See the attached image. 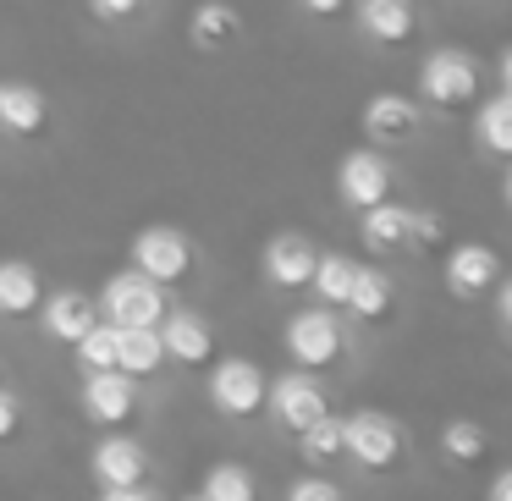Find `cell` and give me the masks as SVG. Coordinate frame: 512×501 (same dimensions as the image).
I'll list each match as a JSON object with an SVG mask.
<instances>
[{"mask_svg": "<svg viewBox=\"0 0 512 501\" xmlns=\"http://www.w3.org/2000/svg\"><path fill=\"white\" fill-rule=\"evenodd\" d=\"M419 94L435 111H463L479 105V61L457 45H441L419 61Z\"/></svg>", "mask_w": 512, "mask_h": 501, "instance_id": "1", "label": "cell"}, {"mask_svg": "<svg viewBox=\"0 0 512 501\" xmlns=\"http://www.w3.org/2000/svg\"><path fill=\"white\" fill-rule=\"evenodd\" d=\"M342 435H347V457H353L364 474H386V468H397L402 452H408L402 424L391 419V413H375V408L342 419Z\"/></svg>", "mask_w": 512, "mask_h": 501, "instance_id": "2", "label": "cell"}, {"mask_svg": "<svg viewBox=\"0 0 512 501\" xmlns=\"http://www.w3.org/2000/svg\"><path fill=\"white\" fill-rule=\"evenodd\" d=\"M94 303H100V320H111V325H160V314L171 309L166 287L155 276H144L138 265L105 281V292Z\"/></svg>", "mask_w": 512, "mask_h": 501, "instance_id": "3", "label": "cell"}, {"mask_svg": "<svg viewBox=\"0 0 512 501\" xmlns=\"http://www.w3.org/2000/svg\"><path fill=\"white\" fill-rule=\"evenodd\" d=\"M265 391H270V380L254 358H221L210 369V402L221 419H254L265 408Z\"/></svg>", "mask_w": 512, "mask_h": 501, "instance_id": "4", "label": "cell"}, {"mask_svg": "<svg viewBox=\"0 0 512 501\" xmlns=\"http://www.w3.org/2000/svg\"><path fill=\"white\" fill-rule=\"evenodd\" d=\"M287 353L298 369H325L342 358V320L331 309H298L287 320Z\"/></svg>", "mask_w": 512, "mask_h": 501, "instance_id": "5", "label": "cell"}, {"mask_svg": "<svg viewBox=\"0 0 512 501\" xmlns=\"http://www.w3.org/2000/svg\"><path fill=\"white\" fill-rule=\"evenodd\" d=\"M336 199H342L347 210H369V204L391 199V160L380 155L375 144L347 149L342 166H336Z\"/></svg>", "mask_w": 512, "mask_h": 501, "instance_id": "6", "label": "cell"}, {"mask_svg": "<svg viewBox=\"0 0 512 501\" xmlns=\"http://www.w3.org/2000/svg\"><path fill=\"white\" fill-rule=\"evenodd\" d=\"M265 408H270V419H276L281 430H292V435H298L303 424H314L320 413H331L325 408V386L314 380V369H292V375L270 380Z\"/></svg>", "mask_w": 512, "mask_h": 501, "instance_id": "7", "label": "cell"}, {"mask_svg": "<svg viewBox=\"0 0 512 501\" xmlns=\"http://www.w3.org/2000/svg\"><path fill=\"white\" fill-rule=\"evenodd\" d=\"M83 413L105 430L127 424L138 413V380L127 369H83Z\"/></svg>", "mask_w": 512, "mask_h": 501, "instance_id": "8", "label": "cell"}, {"mask_svg": "<svg viewBox=\"0 0 512 501\" xmlns=\"http://www.w3.org/2000/svg\"><path fill=\"white\" fill-rule=\"evenodd\" d=\"M441 281H446L452 298L479 303L485 292H496V281H501V254L490 243H457L441 265Z\"/></svg>", "mask_w": 512, "mask_h": 501, "instance_id": "9", "label": "cell"}, {"mask_svg": "<svg viewBox=\"0 0 512 501\" xmlns=\"http://www.w3.org/2000/svg\"><path fill=\"white\" fill-rule=\"evenodd\" d=\"M133 265L144 270V276H155L160 287H171V281H182L193 270V243L188 232H177V226H149V232L133 237Z\"/></svg>", "mask_w": 512, "mask_h": 501, "instance_id": "10", "label": "cell"}, {"mask_svg": "<svg viewBox=\"0 0 512 501\" xmlns=\"http://www.w3.org/2000/svg\"><path fill=\"white\" fill-rule=\"evenodd\" d=\"M160 347H166V364L199 369L215 358V331H210V320L193 314V309H166L160 314Z\"/></svg>", "mask_w": 512, "mask_h": 501, "instance_id": "11", "label": "cell"}, {"mask_svg": "<svg viewBox=\"0 0 512 501\" xmlns=\"http://www.w3.org/2000/svg\"><path fill=\"white\" fill-rule=\"evenodd\" d=\"M419 105L408 100V94H375V100L364 105V133L375 149H402L419 138Z\"/></svg>", "mask_w": 512, "mask_h": 501, "instance_id": "12", "label": "cell"}, {"mask_svg": "<svg viewBox=\"0 0 512 501\" xmlns=\"http://www.w3.org/2000/svg\"><path fill=\"white\" fill-rule=\"evenodd\" d=\"M314 259H320V248H314L303 232H281V237L265 243V281L281 287V292H298V287H309Z\"/></svg>", "mask_w": 512, "mask_h": 501, "instance_id": "13", "label": "cell"}, {"mask_svg": "<svg viewBox=\"0 0 512 501\" xmlns=\"http://www.w3.org/2000/svg\"><path fill=\"white\" fill-rule=\"evenodd\" d=\"M353 17H358V28H364V39H375V45H386V50H402L419 34L413 0H358Z\"/></svg>", "mask_w": 512, "mask_h": 501, "instance_id": "14", "label": "cell"}, {"mask_svg": "<svg viewBox=\"0 0 512 501\" xmlns=\"http://www.w3.org/2000/svg\"><path fill=\"white\" fill-rule=\"evenodd\" d=\"M94 479H100V490L105 485H138V479L149 474V452H144V441H133V435H105L100 446H94Z\"/></svg>", "mask_w": 512, "mask_h": 501, "instance_id": "15", "label": "cell"}, {"mask_svg": "<svg viewBox=\"0 0 512 501\" xmlns=\"http://www.w3.org/2000/svg\"><path fill=\"white\" fill-rule=\"evenodd\" d=\"M39 320H45V331L56 336V342H78L89 325H100V303H94L89 292L67 287V292H50V298L39 303Z\"/></svg>", "mask_w": 512, "mask_h": 501, "instance_id": "16", "label": "cell"}, {"mask_svg": "<svg viewBox=\"0 0 512 501\" xmlns=\"http://www.w3.org/2000/svg\"><path fill=\"white\" fill-rule=\"evenodd\" d=\"M358 215H364V221H358V237H364L369 254H397V248H408V221H413L408 204L380 199V204H369V210H358Z\"/></svg>", "mask_w": 512, "mask_h": 501, "instance_id": "17", "label": "cell"}, {"mask_svg": "<svg viewBox=\"0 0 512 501\" xmlns=\"http://www.w3.org/2000/svg\"><path fill=\"white\" fill-rule=\"evenodd\" d=\"M166 364V347H160V325H116V369H127L133 380L155 375Z\"/></svg>", "mask_w": 512, "mask_h": 501, "instance_id": "18", "label": "cell"}, {"mask_svg": "<svg viewBox=\"0 0 512 501\" xmlns=\"http://www.w3.org/2000/svg\"><path fill=\"white\" fill-rule=\"evenodd\" d=\"M237 34H243V12L232 0H204L199 12L188 17V39L199 50H226V45H237Z\"/></svg>", "mask_w": 512, "mask_h": 501, "instance_id": "19", "label": "cell"}, {"mask_svg": "<svg viewBox=\"0 0 512 501\" xmlns=\"http://www.w3.org/2000/svg\"><path fill=\"white\" fill-rule=\"evenodd\" d=\"M39 303H45V281H39V270L28 265V259H0V314H39Z\"/></svg>", "mask_w": 512, "mask_h": 501, "instance_id": "20", "label": "cell"}, {"mask_svg": "<svg viewBox=\"0 0 512 501\" xmlns=\"http://www.w3.org/2000/svg\"><path fill=\"white\" fill-rule=\"evenodd\" d=\"M474 144L496 160H512V94H490L485 105L474 111Z\"/></svg>", "mask_w": 512, "mask_h": 501, "instance_id": "21", "label": "cell"}, {"mask_svg": "<svg viewBox=\"0 0 512 501\" xmlns=\"http://www.w3.org/2000/svg\"><path fill=\"white\" fill-rule=\"evenodd\" d=\"M391 303H397V287H391V276H386V270H375V265H358V270H353V287H347V303H342V309H353L358 320H386V314H391Z\"/></svg>", "mask_w": 512, "mask_h": 501, "instance_id": "22", "label": "cell"}, {"mask_svg": "<svg viewBox=\"0 0 512 501\" xmlns=\"http://www.w3.org/2000/svg\"><path fill=\"white\" fill-rule=\"evenodd\" d=\"M45 122H50L45 89H34V83H6V133L34 138V133H45Z\"/></svg>", "mask_w": 512, "mask_h": 501, "instance_id": "23", "label": "cell"}, {"mask_svg": "<svg viewBox=\"0 0 512 501\" xmlns=\"http://www.w3.org/2000/svg\"><path fill=\"white\" fill-rule=\"evenodd\" d=\"M298 446H303V463H314V468H325V463H336V457H347L342 419H336V413H320L314 424H303V430H298Z\"/></svg>", "mask_w": 512, "mask_h": 501, "instance_id": "24", "label": "cell"}, {"mask_svg": "<svg viewBox=\"0 0 512 501\" xmlns=\"http://www.w3.org/2000/svg\"><path fill=\"white\" fill-rule=\"evenodd\" d=\"M353 270H358V259H347V254H320V259H314L309 287L320 292V303H325V309H342V303H347V287H353Z\"/></svg>", "mask_w": 512, "mask_h": 501, "instance_id": "25", "label": "cell"}, {"mask_svg": "<svg viewBox=\"0 0 512 501\" xmlns=\"http://www.w3.org/2000/svg\"><path fill=\"white\" fill-rule=\"evenodd\" d=\"M441 452L452 457V463L468 468V463H479V457L490 452V430H485L479 419H452V424L441 430Z\"/></svg>", "mask_w": 512, "mask_h": 501, "instance_id": "26", "label": "cell"}, {"mask_svg": "<svg viewBox=\"0 0 512 501\" xmlns=\"http://www.w3.org/2000/svg\"><path fill=\"white\" fill-rule=\"evenodd\" d=\"M204 501H254V474L243 463H215L199 485Z\"/></svg>", "mask_w": 512, "mask_h": 501, "instance_id": "27", "label": "cell"}, {"mask_svg": "<svg viewBox=\"0 0 512 501\" xmlns=\"http://www.w3.org/2000/svg\"><path fill=\"white\" fill-rule=\"evenodd\" d=\"M72 347H78V364L83 369H116V325L111 320L89 325V331H83Z\"/></svg>", "mask_w": 512, "mask_h": 501, "instance_id": "28", "label": "cell"}, {"mask_svg": "<svg viewBox=\"0 0 512 501\" xmlns=\"http://www.w3.org/2000/svg\"><path fill=\"white\" fill-rule=\"evenodd\" d=\"M441 243H446V215L413 210V221H408V248H441Z\"/></svg>", "mask_w": 512, "mask_h": 501, "instance_id": "29", "label": "cell"}, {"mask_svg": "<svg viewBox=\"0 0 512 501\" xmlns=\"http://www.w3.org/2000/svg\"><path fill=\"white\" fill-rule=\"evenodd\" d=\"M336 496H342V490H336L325 474H303V479L287 485V501H336Z\"/></svg>", "mask_w": 512, "mask_h": 501, "instance_id": "30", "label": "cell"}, {"mask_svg": "<svg viewBox=\"0 0 512 501\" xmlns=\"http://www.w3.org/2000/svg\"><path fill=\"white\" fill-rule=\"evenodd\" d=\"M17 424H23V402H17V391L0 386V441H12Z\"/></svg>", "mask_w": 512, "mask_h": 501, "instance_id": "31", "label": "cell"}, {"mask_svg": "<svg viewBox=\"0 0 512 501\" xmlns=\"http://www.w3.org/2000/svg\"><path fill=\"white\" fill-rule=\"evenodd\" d=\"M94 17H105V23H127V17L144 12V0H89Z\"/></svg>", "mask_w": 512, "mask_h": 501, "instance_id": "32", "label": "cell"}, {"mask_svg": "<svg viewBox=\"0 0 512 501\" xmlns=\"http://www.w3.org/2000/svg\"><path fill=\"white\" fill-rule=\"evenodd\" d=\"M496 320H501V331L512 336V276L496 281Z\"/></svg>", "mask_w": 512, "mask_h": 501, "instance_id": "33", "label": "cell"}, {"mask_svg": "<svg viewBox=\"0 0 512 501\" xmlns=\"http://www.w3.org/2000/svg\"><path fill=\"white\" fill-rule=\"evenodd\" d=\"M155 496V490L144 485V479H138V485H105V501H149Z\"/></svg>", "mask_w": 512, "mask_h": 501, "instance_id": "34", "label": "cell"}, {"mask_svg": "<svg viewBox=\"0 0 512 501\" xmlns=\"http://www.w3.org/2000/svg\"><path fill=\"white\" fill-rule=\"evenodd\" d=\"M298 6H303L309 17H342V12H347V0H298Z\"/></svg>", "mask_w": 512, "mask_h": 501, "instance_id": "35", "label": "cell"}, {"mask_svg": "<svg viewBox=\"0 0 512 501\" xmlns=\"http://www.w3.org/2000/svg\"><path fill=\"white\" fill-rule=\"evenodd\" d=\"M485 496H490V501H512V468H501V474L490 479V485H485Z\"/></svg>", "mask_w": 512, "mask_h": 501, "instance_id": "36", "label": "cell"}, {"mask_svg": "<svg viewBox=\"0 0 512 501\" xmlns=\"http://www.w3.org/2000/svg\"><path fill=\"white\" fill-rule=\"evenodd\" d=\"M496 72H501V89H507V94H512V45H507V50H501V61H496Z\"/></svg>", "mask_w": 512, "mask_h": 501, "instance_id": "37", "label": "cell"}, {"mask_svg": "<svg viewBox=\"0 0 512 501\" xmlns=\"http://www.w3.org/2000/svg\"><path fill=\"white\" fill-rule=\"evenodd\" d=\"M501 199H507V210H512V160H507V177H501Z\"/></svg>", "mask_w": 512, "mask_h": 501, "instance_id": "38", "label": "cell"}, {"mask_svg": "<svg viewBox=\"0 0 512 501\" xmlns=\"http://www.w3.org/2000/svg\"><path fill=\"white\" fill-rule=\"evenodd\" d=\"M0 133H6V83H0Z\"/></svg>", "mask_w": 512, "mask_h": 501, "instance_id": "39", "label": "cell"}]
</instances>
